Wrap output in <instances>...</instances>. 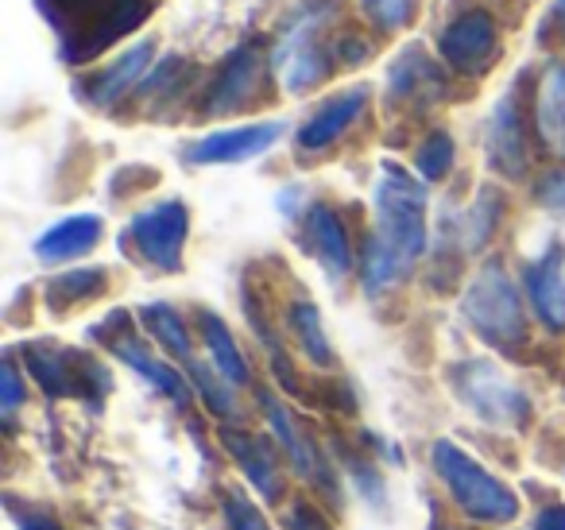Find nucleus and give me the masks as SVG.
Wrapping results in <instances>:
<instances>
[{
	"label": "nucleus",
	"instance_id": "obj_10",
	"mask_svg": "<svg viewBox=\"0 0 565 530\" xmlns=\"http://www.w3.org/2000/svg\"><path fill=\"white\" fill-rule=\"evenodd\" d=\"M287 132L282 120H259V125H241V128H221V132L202 136L198 144H190L182 151V159L194 167H217V163H248V159L264 156L267 148L279 144V136Z\"/></svg>",
	"mask_w": 565,
	"mask_h": 530
},
{
	"label": "nucleus",
	"instance_id": "obj_13",
	"mask_svg": "<svg viewBox=\"0 0 565 530\" xmlns=\"http://www.w3.org/2000/svg\"><path fill=\"white\" fill-rule=\"evenodd\" d=\"M259 406H264V418L267 426H271L275 442L282 445V453H287V460H291L295 468H299V476H307V480L322 484L326 491H333V480H330V465L322 460V453H318V445L310 442L307 434H302V426L295 422V414L287 411V406L279 403V399L271 395V391H259Z\"/></svg>",
	"mask_w": 565,
	"mask_h": 530
},
{
	"label": "nucleus",
	"instance_id": "obj_24",
	"mask_svg": "<svg viewBox=\"0 0 565 530\" xmlns=\"http://www.w3.org/2000/svg\"><path fill=\"white\" fill-rule=\"evenodd\" d=\"M140 318H143V326H148V333L156 337L159 349H167L174 360H182V364H190V360H194V341H190L186 318H182L174 306L148 303L140 310Z\"/></svg>",
	"mask_w": 565,
	"mask_h": 530
},
{
	"label": "nucleus",
	"instance_id": "obj_7",
	"mask_svg": "<svg viewBox=\"0 0 565 530\" xmlns=\"http://www.w3.org/2000/svg\"><path fill=\"white\" fill-rule=\"evenodd\" d=\"M190 236V210L179 198H167L148 210H140L128 225V244L132 252L156 272H179L182 248Z\"/></svg>",
	"mask_w": 565,
	"mask_h": 530
},
{
	"label": "nucleus",
	"instance_id": "obj_38",
	"mask_svg": "<svg viewBox=\"0 0 565 530\" xmlns=\"http://www.w3.org/2000/svg\"><path fill=\"white\" fill-rule=\"evenodd\" d=\"M24 530H63L55 519H43V515H35V519H28L24 522Z\"/></svg>",
	"mask_w": 565,
	"mask_h": 530
},
{
	"label": "nucleus",
	"instance_id": "obj_3",
	"mask_svg": "<svg viewBox=\"0 0 565 530\" xmlns=\"http://www.w3.org/2000/svg\"><path fill=\"white\" fill-rule=\"evenodd\" d=\"M333 12H338L333 0H315V4H307V12H299L287 24L282 40L275 43L271 66L287 94H307L330 78L333 55L326 47V28H330Z\"/></svg>",
	"mask_w": 565,
	"mask_h": 530
},
{
	"label": "nucleus",
	"instance_id": "obj_32",
	"mask_svg": "<svg viewBox=\"0 0 565 530\" xmlns=\"http://www.w3.org/2000/svg\"><path fill=\"white\" fill-rule=\"evenodd\" d=\"M20 403H24V383H20V372H17V360H4V368H0V414H4V422L17 418Z\"/></svg>",
	"mask_w": 565,
	"mask_h": 530
},
{
	"label": "nucleus",
	"instance_id": "obj_18",
	"mask_svg": "<svg viewBox=\"0 0 565 530\" xmlns=\"http://www.w3.org/2000/svg\"><path fill=\"white\" fill-rule=\"evenodd\" d=\"M35 4H40V12L63 35V59L71 66H78L82 47L94 35V28L102 24V17L109 12L113 0H35Z\"/></svg>",
	"mask_w": 565,
	"mask_h": 530
},
{
	"label": "nucleus",
	"instance_id": "obj_25",
	"mask_svg": "<svg viewBox=\"0 0 565 530\" xmlns=\"http://www.w3.org/2000/svg\"><path fill=\"white\" fill-rule=\"evenodd\" d=\"M287 326H291L295 341H299L302 352L310 357V364H318V368L333 364V349L322 329V314H318V306L310 303V298H295L291 310H287Z\"/></svg>",
	"mask_w": 565,
	"mask_h": 530
},
{
	"label": "nucleus",
	"instance_id": "obj_9",
	"mask_svg": "<svg viewBox=\"0 0 565 530\" xmlns=\"http://www.w3.org/2000/svg\"><path fill=\"white\" fill-rule=\"evenodd\" d=\"M438 51L457 74H469V78H484L503 55L500 43V28H495V17L484 9H472L465 17H457L454 24L441 32Z\"/></svg>",
	"mask_w": 565,
	"mask_h": 530
},
{
	"label": "nucleus",
	"instance_id": "obj_12",
	"mask_svg": "<svg viewBox=\"0 0 565 530\" xmlns=\"http://www.w3.org/2000/svg\"><path fill=\"white\" fill-rule=\"evenodd\" d=\"M369 86H349L341 94L326 97L299 128V148L302 151H326L330 144H338L349 128L361 120V113L369 109Z\"/></svg>",
	"mask_w": 565,
	"mask_h": 530
},
{
	"label": "nucleus",
	"instance_id": "obj_37",
	"mask_svg": "<svg viewBox=\"0 0 565 530\" xmlns=\"http://www.w3.org/2000/svg\"><path fill=\"white\" fill-rule=\"evenodd\" d=\"M534 530H565V507H546V511L534 519Z\"/></svg>",
	"mask_w": 565,
	"mask_h": 530
},
{
	"label": "nucleus",
	"instance_id": "obj_31",
	"mask_svg": "<svg viewBox=\"0 0 565 530\" xmlns=\"http://www.w3.org/2000/svg\"><path fill=\"white\" fill-rule=\"evenodd\" d=\"M364 9H369V17L376 20L380 28L395 32V28L411 24V17H415V0H364Z\"/></svg>",
	"mask_w": 565,
	"mask_h": 530
},
{
	"label": "nucleus",
	"instance_id": "obj_14",
	"mask_svg": "<svg viewBox=\"0 0 565 530\" xmlns=\"http://www.w3.org/2000/svg\"><path fill=\"white\" fill-rule=\"evenodd\" d=\"M302 236H307V248L315 252V259L326 267L330 279H345V275L353 272V244H349V229L333 205H326V202L307 205Z\"/></svg>",
	"mask_w": 565,
	"mask_h": 530
},
{
	"label": "nucleus",
	"instance_id": "obj_27",
	"mask_svg": "<svg viewBox=\"0 0 565 530\" xmlns=\"http://www.w3.org/2000/svg\"><path fill=\"white\" fill-rule=\"evenodd\" d=\"M105 287H109V275L102 267H78V272H63L47 283V303L51 310H71V306L105 295Z\"/></svg>",
	"mask_w": 565,
	"mask_h": 530
},
{
	"label": "nucleus",
	"instance_id": "obj_26",
	"mask_svg": "<svg viewBox=\"0 0 565 530\" xmlns=\"http://www.w3.org/2000/svg\"><path fill=\"white\" fill-rule=\"evenodd\" d=\"M503 213V198L495 190H480V198L461 213V225H457V241H461V252H477L492 241L495 225H500Z\"/></svg>",
	"mask_w": 565,
	"mask_h": 530
},
{
	"label": "nucleus",
	"instance_id": "obj_5",
	"mask_svg": "<svg viewBox=\"0 0 565 530\" xmlns=\"http://www.w3.org/2000/svg\"><path fill=\"white\" fill-rule=\"evenodd\" d=\"M454 391L477 418L492 426H523L531 418V399L492 360H465L454 368Z\"/></svg>",
	"mask_w": 565,
	"mask_h": 530
},
{
	"label": "nucleus",
	"instance_id": "obj_29",
	"mask_svg": "<svg viewBox=\"0 0 565 530\" xmlns=\"http://www.w3.org/2000/svg\"><path fill=\"white\" fill-rule=\"evenodd\" d=\"M454 159H457V148H454V136L449 132H430L415 151V167L426 182H441L449 171H454Z\"/></svg>",
	"mask_w": 565,
	"mask_h": 530
},
{
	"label": "nucleus",
	"instance_id": "obj_8",
	"mask_svg": "<svg viewBox=\"0 0 565 530\" xmlns=\"http://www.w3.org/2000/svg\"><path fill=\"white\" fill-rule=\"evenodd\" d=\"M89 333H94L102 344H109V349L117 352V357L125 360L132 372H140L143 380H148L156 391H163L167 399H174V403H182V406L190 403V395H194V383H190L182 372H174L167 360H159L156 352H151L148 344L132 333V321H128L125 310L109 314V318H105L97 329H89Z\"/></svg>",
	"mask_w": 565,
	"mask_h": 530
},
{
	"label": "nucleus",
	"instance_id": "obj_28",
	"mask_svg": "<svg viewBox=\"0 0 565 530\" xmlns=\"http://www.w3.org/2000/svg\"><path fill=\"white\" fill-rule=\"evenodd\" d=\"M186 372H190V383H194V391L202 395V403L210 406L213 414H221V418H236V414H241V411H236V399H233V383L221 380L217 368L190 360Z\"/></svg>",
	"mask_w": 565,
	"mask_h": 530
},
{
	"label": "nucleus",
	"instance_id": "obj_22",
	"mask_svg": "<svg viewBox=\"0 0 565 530\" xmlns=\"http://www.w3.org/2000/svg\"><path fill=\"white\" fill-rule=\"evenodd\" d=\"M534 128L542 144L557 156H565V66H546L539 89H534Z\"/></svg>",
	"mask_w": 565,
	"mask_h": 530
},
{
	"label": "nucleus",
	"instance_id": "obj_6",
	"mask_svg": "<svg viewBox=\"0 0 565 530\" xmlns=\"http://www.w3.org/2000/svg\"><path fill=\"white\" fill-rule=\"evenodd\" d=\"M24 360L28 375L55 399H89V403H97L109 391V372L78 349H58V344L40 341L28 344Z\"/></svg>",
	"mask_w": 565,
	"mask_h": 530
},
{
	"label": "nucleus",
	"instance_id": "obj_2",
	"mask_svg": "<svg viewBox=\"0 0 565 530\" xmlns=\"http://www.w3.org/2000/svg\"><path fill=\"white\" fill-rule=\"evenodd\" d=\"M461 314L472 326V333L480 341H488L500 352H523L526 349V310L519 298L515 279L508 275V267L500 259H488L472 283L465 287Z\"/></svg>",
	"mask_w": 565,
	"mask_h": 530
},
{
	"label": "nucleus",
	"instance_id": "obj_33",
	"mask_svg": "<svg viewBox=\"0 0 565 530\" xmlns=\"http://www.w3.org/2000/svg\"><path fill=\"white\" fill-rule=\"evenodd\" d=\"M539 205L546 213H554L557 221H565V171H550L539 182Z\"/></svg>",
	"mask_w": 565,
	"mask_h": 530
},
{
	"label": "nucleus",
	"instance_id": "obj_35",
	"mask_svg": "<svg viewBox=\"0 0 565 530\" xmlns=\"http://www.w3.org/2000/svg\"><path fill=\"white\" fill-rule=\"evenodd\" d=\"M539 40L542 43H565V0H554L539 28Z\"/></svg>",
	"mask_w": 565,
	"mask_h": 530
},
{
	"label": "nucleus",
	"instance_id": "obj_36",
	"mask_svg": "<svg viewBox=\"0 0 565 530\" xmlns=\"http://www.w3.org/2000/svg\"><path fill=\"white\" fill-rule=\"evenodd\" d=\"M369 51H372L369 40H361V35H345V40L338 43V51H333V59H338L341 66H356V63L369 59Z\"/></svg>",
	"mask_w": 565,
	"mask_h": 530
},
{
	"label": "nucleus",
	"instance_id": "obj_11",
	"mask_svg": "<svg viewBox=\"0 0 565 530\" xmlns=\"http://www.w3.org/2000/svg\"><path fill=\"white\" fill-rule=\"evenodd\" d=\"M484 151L492 171H500L503 179H523L526 174L531 151H526V125H523V109H519V89H508L495 102L484 128Z\"/></svg>",
	"mask_w": 565,
	"mask_h": 530
},
{
	"label": "nucleus",
	"instance_id": "obj_21",
	"mask_svg": "<svg viewBox=\"0 0 565 530\" xmlns=\"http://www.w3.org/2000/svg\"><path fill=\"white\" fill-rule=\"evenodd\" d=\"M225 449L233 453V460L244 468L248 484L259 491L264 499H279L282 491V476H279V457H275L271 442L256 434H241V430H225Z\"/></svg>",
	"mask_w": 565,
	"mask_h": 530
},
{
	"label": "nucleus",
	"instance_id": "obj_30",
	"mask_svg": "<svg viewBox=\"0 0 565 530\" xmlns=\"http://www.w3.org/2000/svg\"><path fill=\"white\" fill-rule=\"evenodd\" d=\"M221 507H225V522L233 530H271V522L264 519V511H259L248 496H241V491H225V504Z\"/></svg>",
	"mask_w": 565,
	"mask_h": 530
},
{
	"label": "nucleus",
	"instance_id": "obj_15",
	"mask_svg": "<svg viewBox=\"0 0 565 530\" xmlns=\"http://www.w3.org/2000/svg\"><path fill=\"white\" fill-rule=\"evenodd\" d=\"M446 74L438 71L430 55L418 43L403 47V55L387 71V97L403 105H434L446 97Z\"/></svg>",
	"mask_w": 565,
	"mask_h": 530
},
{
	"label": "nucleus",
	"instance_id": "obj_1",
	"mask_svg": "<svg viewBox=\"0 0 565 530\" xmlns=\"http://www.w3.org/2000/svg\"><path fill=\"white\" fill-rule=\"evenodd\" d=\"M372 213L376 229L364 248V290L380 295L395 287L426 252V187L403 167L384 163L372 190Z\"/></svg>",
	"mask_w": 565,
	"mask_h": 530
},
{
	"label": "nucleus",
	"instance_id": "obj_20",
	"mask_svg": "<svg viewBox=\"0 0 565 530\" xmlns=\"http://www.w3.org/2000/svg\"><path fill=\"white\" fill-rule=\"evenodd\" d=\"M526 295L550 329H565V252L557 244L526 267Z\"/></svg>",
	"mask_w": 565,
	"mask_h": 530
},
{
	"label": "nucleus",
	"instance_id": "obj_19",
	"mask_svg": "<svg viewBox=\"0 0 565 530\" xmlns=\"http://www.w3.org/2000/svg\"><path fill=\"white\" fill-rule=\"evenodd\" d=\"M102 233H105V221L97 213H74V218L55 221L35 241V256L43 264H66V259H78L86 252H94L102 244Z\"/></svg>",
	"mask_w": 565,
	"mask_h": 530
},
{
	"label": "nucleus",
	"instance_id": "obj_4",
	"mask_svg": "<svg viewBox=\"0 0 565 530\" xmlns=\"http://www.w3.org/2000/svg\"><path fill=\"white\" fill-rule=\"evenodd\" d=\"M434 473L449 488L465 515L480 522H511L519 515V496L503 480H495L488 468H480L469 453H461L454 442H434L430 449Z\"/></svg>",
	"mask_w": 565,
	"mask_h": 530
},
{
	"label": "nucleus",
	"instance_id": "obj_16",
	"mask_svg": "<svg viewBox=\"0 0 565 530\" xmlns=\"http://www.w3.org/2000/svg\"><path fill=\"white\" fill-rule=\"evenodd\" d=\"M259 47L256 43H244L233 55L221 63L217 78H213V89L205 97V117H225V113H236L259 86Z\"/></svg>",
	"mask_w": 565,
	"mask_h": 530
},
{
	"label": "nucleus",
	"instance_id": "obj_23",
	"mask_svg": "<svg viewBox=\"0 0 565 530\" xmlns=\"http://www.w3.org/2000/svg\"><path fill=\"white\" fill-rule=\"evenodd\" d=\"M198 333H202V344H205V352H210V364L217 368L221 380H228L233 388L252 383L248 360H244V352L236 349V337L228 333V326L217 318V314H210V310L198 314Z\"/></svg>",
	"mask_w": 565,
	"mask_h": 530
},
{
	"label": "nucleus",
	"instance_id": "obj_34",
	"mask_svg": "<svg viewBox=\"0 0 565 530\" xmlns=\"http://www.w3.org/2000/svg\"><path fill=\"white\" fill-rule=\"evenodd\" d=\"M287 530H330V522L322 519V511L310 504H295L287 511Z\"/></svg>",
	"mask_w": 565,
	"mask_h": 530
},
{
	"label": "nucleus",
	"instance_id": "obj_17",
	"mask_svg": "<svg viewBox=\"0 0 565 530\" xmlns=\"http://www.w3.org/2000/svg\"><path fill=\"white\" fill-rule=\"evenodd\" d=\"M151 51H156V40L132 43V47L120 51V55L113 59L102 74H94V78L82 82L78 94L86 97L89 105H97V109H109V105H117L120 97H125L128 89L143 78V71H148V63H151Z\"/></svg>",
	"mask_w": 565,
	"mask_h": 530
}]
</instances>
